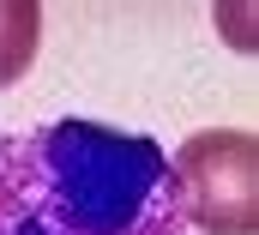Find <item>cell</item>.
Listing matches in <instances>:
<instances>
[{"instance_id":"6da1fadb","label":"cell","mask_w":259,"mask_h":235,"mask_svg":"<svg viewBox=\"0 0 259 235\" xmlns=\"http://www.w3.org/2000/svg\"><path fill=\"white\" fill-rule=\"evenodd\" d=\"M0 235H187L169 151L78 115L0 133Z\"/></svg>"},{"instance_id":"7a4b0ae2","label":"cell","mask_w":259,"mask_h":235,"mask_svg":"<svg viewBox=\"0 0 259 235\" xmlns=\"http://www.w3.org/2000/svg\"><path fill=\"white\" fill-rule=\"evenodd\" d=\"M181 217L199 235H259V139L247 127H205L169 157Z\"/></svg>"},{"instance_id":"3957f363","label":"cell","mask_w":259,"mask_h":235,"mask_svg":"<svg viewBox=\"0 0 259 235\" xmlns=\"http://www.w3.org/2000/svg\"><path fill=\"white\" fill-rule=\"evenodd\" d=\"M42 49V6L36 0H0V91L30 72Z\"/></svg>"}]
</instances>
